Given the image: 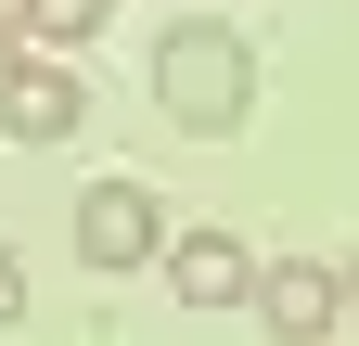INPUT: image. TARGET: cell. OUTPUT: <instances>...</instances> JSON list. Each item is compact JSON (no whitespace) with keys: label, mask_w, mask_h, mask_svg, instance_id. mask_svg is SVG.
<instances>
[{"label":"cell","mask_w":359,"mask_h":346,"mask_svg":"<svg viewBox=\"0 0 359 346\" xmlns=\"http://www.w3.org/2000/svg\"><path fill=\"white\" fill-rule=\"evenodd\" d=\"M103 13H116V0H13V26L39 39V52H77V39L103 26Z\"/></svg>","instance_id":"obj_6"},{"label":"cell","mask_w":359,"mask_h":346,"mask_svg":"<svg viewBox=\"0 0 359 346\" xmlns=\"http://www.w3.org/2000/svg\"><path fill=\"white\" fill-rule=\"evenodd\" d=\"M13 52H26V26H13V0H0V64H13Z\"/></svg>","instance_id":"obj_8"},{"label":"cell","mask_w":359,"mask_h":346,"mask_svg":"<svg viewBox=\"0 0 359 346\" xmlns=\"http://www.w3.org/2000/svg\"><path fill=\"white\" fill-rule=\"evenodd\" d=\"M154 103H167V128H193V141H231V128L257 116V39L218 26V13L167 26L154 39Z\"/></svg>","instance_id":"obj_1"},{"label":"cell","mask_w":359,"mask_h":346,"mask_svg":"<svg viewBox=\"0 0 359 346\" xmlns=\"http://www.w3.org/2000/svg\"><path fill=\"white\" fill-rule=\"evenodd\" d=\"M13 321H26V256L0 244V333H13Z\"/></svg>","instance_id":"obj_7"},{"label":"cell","mask_w":359,"mask_h":346,"mask_svg":"<svg viewBox=\"0 0 359 346\" xmlns=\"http://www.w3.org/2000/svg\"><path fill=\"white\" fill-rule=\"evenodd\" d=\"M244 308H257L269 333H295V346H321V333H346V282L321 270V256H269V270L244 282Z\"/></svg>","instance_id":"obj_4"},{"label":"cell","mask_w":359,"mask_h":346,"mask_svg":"<svg viewBox=\"0 0 359 346\" xmlns=\"http://www.w3.org/2000/svg\"><path fill=\"white\" fill-rule=\"evenodd\" d=\"M154 244H167L154 180H90V193H77V270L128 282V270H154Z\"/></svg>","instance_id":"obj_2"},{"label":"cell","mask_w":359,"mask_h":346,"mask_svg":"<svg viewBox=\"0 0 359 346\" xmlns=\"http://www.w3.org/2000/svg\"><path fill=\"white\" fill-rule=\"evenodd\" d=\"M154 256H167V295H180V308H244V282H257V256L231 231H167Z\"/></svg>","instance_id":"obj_5"},{"label":"cell","mask_w":359,"mask_h":346,"mask_svg":"<svg viewBox=\"0 0 359 346\" xmlns=\"http://www.w3.org/2000/svg\"><path fill=\"white\" fill-rule=\"evenodd\" d=\"M77 128H90V77H65V64L26 39V52L0 64V141L39 154V141H77Z\"/></svg>","instance_id":"obj_3"}]
</instances>
